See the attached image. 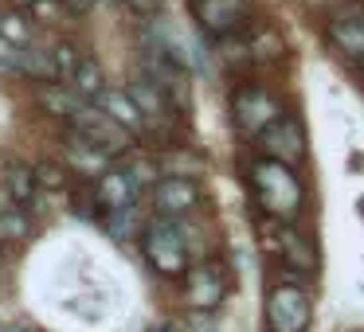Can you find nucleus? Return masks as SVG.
<instances>
[{
  "label": "nucleus",
  "instance_id": "f257e3e1",
  "mask_svg": "<svg viewBox=\"0 0 364 332\" xmlns=\"http://www.w3.org/2000/svg\"><path fill=\"white\" fill-rule=\"evenodd\" d=\"M247 184H251L255 207L262 215H274V219H286V223L301 219V211H306V184H301L298 168L259 157L247 168Z\"/></svg>",
  "mask_w": 364,
  "mask_h": 332
},
{
  "label": "nucleus",
  "instance_id": "f03ea898",
  "mask_svg": "<svg viewBox=\"0 0 364 332\" xmlns=\"http://www.w3.org/2000/svg\"><path fill=\"white\" fill-rule=\"evenodd\" d=\"M141 258L153 274L161 277H184V270L192 266L188 243H184L181 219H168V215H153L141 227Z\"/></svg>",
  "mask_w": 364,
  "mask_h": 332
},
{
  "label": "nucleus",
  "instance_id": "7ed1b4c3",
  "mask_svg": "<svg viewBox=\"0 0 364 332\" xmlns=\"http://www.w3.org/2000/svg\"><path fill=\"white\" fill-rule=\"evenodd\" d=\"M259 227V243L267 254H274L286 270H301V274H317L321 266V254H317L314 238L306 231H298V223H286V219H274V215H262L255 219Z\"/></svg>",
  "mask_w": 364,
  "mask_h": 332
},
{
  "label": "nucleus",
  "instance_id": "20e7f679",
  "mask_svg": "<svg viewBox=\"0 0 364 332\" xmlns=\"http://www.w3.org/2000/svg\"><path fill=\"white\" fill-rule=\"evenodd\" d=\"M262 321H267V332H309V324H314V293L298 277H282L262 297Z\"/></svg>",
  "mask_w": 364,
  "mask_h": 332
},
{
  "label": "nucleus",
  "instance_id": "39448f33",
  "mask_svg": "<svg viewBox=\"0 0 364 332\" xmlns=\"http://www.w3.org/2000/svg\"><path fill=\"white\" fill-rule=\"evenodd\" d=\"M228 114H231V126H235L239 137L259 141L286 110H282V102H278L274 90L259 87V82H243V87H235V94H231Z\"/></svg>",
  "mask_w": 364,
  "mask_h": 332
},
{
  "label": "nucleus",
  "instance_id": "423d86ee",
  "mask_svg": "<svg viewBox=\"0 0 364 332\" xmlns=\"http://www.w3.org/2000/svg\"><path fill=\"white\" fill-rule=\"evenodd\" d=\"M228 289H231V277L223 270V262L215 258H196L181 277V301L192 313H215L228 301Z\"/></svg>",
  "mask_w": 364,
  "mask_h": 332
},
{
  "label": "nucleus",
  "instance_id": "0eeeda50",
  "mask_svg": "<svg viewBox=\"0 0 364 332\" xmlns=\"http://www.w3.org/2000/svg\"><path fill=\"white\" fill-rule=\"evenodd\" d=\"M153 215H168V219H188L200 215L204 207V184L192 172H161V180L149 188Z\"/></svg>",
  "mask_w": 364,
  "mask_h": 332
},
{
  "label": "nucleus",
  "instance_id": "6e6552de",
  "mask_svg": "<svg viewBox=\"0 0 364 332\" xmlns=\"http://www.w3.org/2000/svg\"><path fill=\"white\" fill-rule=\"evenodd\" d=\"M192 20L208 40H228L243 32L247 20L255 16V0H188Z\"/></svg>",
  "mask_w": 364,
  "mask_h": 332
},
{
  "label": "nucleus",
  "instance_id": "1a4fd4ad",
  "mask_svg": "<svg viewBox=\"0 0 364 332\" xmlns=\"http://www.w3.org/2000/svg\"><path fill=\"white\" fill-rule=\"evenodd\" d=\"M67 129H75V133H82L87 141H95L98 149H106L114 160L126 157V153L134 149V137H129L126 129H122V126H118V121H114L106 110H98L95 102L82 106V110L75 114L71 121H67Z\"/></svg>",
  "mask_w": 364,
  "mask_h": 332
},
{
  "label": "nucleus",
  "instance_id": "9d476101",
  "mask_svg": "<svg viewBox=\"0 0 364 332\" xmlns=\"http://www.w3.org/2000/svg\"><path fill=\"white\" fill-rule=\"evenodd\" d=\"M129 94H134L137 110L145 114V126H149V137H161L168 133V129L176 126V118H181V106L173 102V98L165 94V90L157 87V82L149 79V74H137L134 82H129Z\"/></svg>",
  "mask_w": 364,
  "mask_h": 332
},
{
  "label": "nucleus",
  "instance_id": "9b49d317",
  "mask_svg": "<svg viewBox=\"0 0 364 332\" xmlns=\"http://www.w3.org/2000/svg\"><path fill=\"white\" fill-rule=\"evenodd\" d=\"M90 192H95L102 215L118 211V207H134V204H141V196H145V188L137 184V176L129 172L126 160H114L98 180H90Z\"/></svg>",
  "mask_w": 364,
  "mask_h": 332
},
{
  "label": "nucleus",
  "instance_id": "f8f14e48",
  "mask_svg": "<svg viewBox=\"0 0 364 332\" xmlns=\"http://www.w3.org/2000/svg\"><path fill=\"white\" fill-rule=\"evenodd\" d=\"M255 145H259L262 157L282 160V165H290V168H298L301 160H306V129H301V121L290 118V114H282Z\"/></svg>",
  "mask_w": 364,
  "mask_h": 332
},
{
  "label": "nucleus",
  "instance_id": "ddd939ff",
  "mask_svg": "<svg viewBox=\"0 0 364 332\" xmlns=\"http://www.w3.org/2000/svg\"><path fill=\"white\" fill-rule=\"evenodd\" d=\"M63 165L71 176H87V180H98V176L106 172V168L114 165V157L106 149H98L95 141H87L82 133H75V129H67L63 137Z\"/></svg>",
  "mask_w": 364,
  "mask_h": 332
},
{
  "label": "nucleus",
  "instance_id": "4468645a",
  "mask_svg": "<svg viewBox=\"0 0 364 332\" xmlns=\"http://www.w3.org/2000/svg\"><path fill=\"white\" fill-rule=\"evenodd\" d=\"M95 106H98V110H106V114H110V118L118 121V126L126 129L129 137H134V141H137V137H149V126H145V114L137 110L134 94H129L126 87H106L102 94L95 98Z\"/></svg>",
  "mask_w": 364,
  "mask_h": 332
},
{
  "label": "nucleus",
  "instance_id": "2eb2a0df",
  "mask_svg": "<svg viewBox=\"0 0 364 332\" xmlns=\"http://www.w3.org/2000/svg\"><path fill=\"white\" fill-rule=\"evenodd\" d=\"M329 40L337 43V51H345L356 63V71L364 74V12H345V16L329 20Z\"/></svg>",
  "mask_w": 364,
  "mask_h": 332
},
{
  "label": "nucleus",
  "instance_id": "dca6fc26",
  "mask_svg": "<svg viewBox=\"0 0 364 332\" xmlns=\"http://www.w3.org/2000/svg\"><path fill=\"white\" fill-rule=\"evenodd\" d=\"M36 102L43 106V114H51V118H59L67 126V121L75 118V114L87 106V98L79 94V90L71 87V82H40V90H36Z\"/></svg>",
  "mask_w": 364,
  "mask_h": 332
},
{
  "label": "nucleus",
  "instance_id": "f3484780",
  "mask_svg": "<svg viewBox=\"0 0 364 332\" xmlns=\"http://www.w3.org/2000/svg\"><path fill=\"white\" fill-rule=\"evenodd\" d=\"M32 238V211L20 207L9 192L0 188V246H20Z\"/></svg>",
  "mask_w": 364,
  "mask_h": 332
},
{
  "label": "nucleus",
  "instance_id": "a211bd4d",
  "mask_svg": "<svg viewBox=\"0 0 364 332\" xmlns=\"http://www.w3.org/2000/svg\"><path fill=\"white\" fill-rule=\"evenodd\" d=\"M9 63L12 71H20L24 79L32 82H59L55 74V63H51V51L48 48H36V43H28V48H9Z\"/></svg>",
  "mask_w": 364,
  "mask_h": 332
},
{
  "label": "nucleus",
  "instance_id": "6ab92c4d",
  "mask_svg": "<svg viewBox=\"0 0 364 332\" xmlns=\"http://www.w3.org/2000/svg\"><path fill=\"white\" fill-rule=\"evenodd\" d=\"M0 188L9 192V196L16 199L20 207H32L36 192H40V184H36V165L9 160V165H4V180H0Z\"/></svg>",
  "mask_w": 364,
  "mask_h": 332
},
{
  "label": "nucleus",
  "instance_id": "aec40b11",
  "mask_svg": "<svg viewBox=\"0 0 364 332\" xmlns=\"http://www.w3.org/2000/svg\"><path fill=\"white\" fill-rule=\"evenodd\" d=\"M247 48H251V63H282L286 59V40L274 24H259L247 32Z\"/></svg>",
  "mask_w": 364,
  "mask_h": 332
},
{
  "label": "nucleus",
  "instance_id": "412c9836",
  "mask_svg": "<svg viewBox=\"0 0 364 332\" xmlns=\"http://www.w3.org/2000/svg\"><path fill=\"white\" fill-rule=\"evenodd\" d=\"M71 87L79 90L87 102H95L98 94H102L110 82H106V71H102V63H98L95 55H82V63H79V71H75V79H71Z\"/></svg>",
  "mask_w": 364,
  "mask_h": 332
},
{
  "label": "nucleus",
  "instance_id": "4be33fe9",
  "mask_svg": "<svg viewBox=\"0 0 364 332\" xmlns=\"http://www.w3.org/2000/svg\"><path fill=\"white\" fill-rule=\"evenodd\" d=\"M137 207H141V204H134V207H118V211H106V215H102V227H106V235H110L114 243H126V238L141 235L145 223L137 219Z\"/></svg>",
  "mask_w": 364,
  "mask_h": 332
},
{
  "label": "nucleus",
  "instance_id": "5701e85b",
  "mask_svg": "<svg viewBox=\"0 0 364 332\" xmlns=\"http://www.w3.org/2000/svg\"><path fill=\"white\" fill-rule=\"evenodd\" d=\"M32 35H36V20L28 12L12 9L9 16H0V40L9 43V48H28Z\"/></svg>",
  "mask_w": 364,
  "mask_h": 332
},
{
  "label": "nucleus",
  "instance_id": "b1692460",
  "mask_svg": "<svg viewBox=\"0 0 364 332\" xmlns=\"http://www.w3.org/2000/svg\"><path fill=\"white\" fill-rule=\"evenodd\" d=\"M48 51H51V63H55L59 82H71V79H75V71H79V63H82L79 43H71V40H55Z\"/></svg>",
  "mask_w": 364,
  "mask_h": 332
},
{
  "label": "nucleus",
  "instance_id": "393cba45",
  "mask_svg": "<svg viewBox=\"0 0 364 332\" xmlns=\"http://www.w3.org/2000/svg\"><path fill=\"white\" fill-rule=\"evenodd\" d=\"M67 165H59V160H40L36 165V184H40V192H48V196H59V192H67Z\"/></svg>",
  "mask_w": 364,
  "mask_h": 332
},
{
  "label": "nucleus",
  "instance_id": "a878e982",
  "mask_svg": "<svg viewBox=\"0 0 364 332\" xmlns=\"http://www.w3.org/2000/svg\"><path fill=\"white\" fill-rule=\"evenodd\" d=\"M28 16H32L36 24H59V20L67 16V4L63 0H36L32 9H28Z\"/></svg>",
  "mask_w": 364,
  "mask_h": 332
},
{
  "label": "nucleus",
  "instance_id": "bb28decb",
  "mask_svg": "<svg viewBox=\"0 0 364 332\" xmlns=\"http://www.w3.org/2000/svg\"><path fill=\"white\" fill-rule=\"evenodd\" d=\"M122 4H126L137 20H157L161 9H165V0H122Z\"/></svg>",
  "mask_w": 364,
  "mask_h": 332
},
{
  "label": "nucleus",
  "instance_id": "cd10ccee",
  "mask_svg": "<svg viewBox=\"0 0 364 332\" xmlns=\"http://www.w3.org/2000/svg\"><path fill=\"white\" fill-rule=\"evenodd\" d=\"M184 332H220V324H215V313H192L184 316Z\"/></svg>",
  "mask_w": 364,
  "mask_h": 332
},
{
  "label": "nucleus",
  "instance_id": "c85d7f7f",
  "mask_svg": "<svg viewBox=\"0 0 364 332\" xmlns=\"http://www.w3.org/2000/svg\"><path fill=\"white\" fill-rule=\"evenodd\" d=\"M0 332H40L36 324H9V328H0Z\"/></svg>",
  "mask_w": 364,
  "mask_h": 332
},
{
  "label": "nucleus",
  "instance_id": "c756f323",
  "mask_svg": "<svg viewBox=\"0 0 364 332\" xmlns=\"http://www.w3.org/2000/svg\"><path fill=\"white\" fill-rule=\"evenodd\" d=\"M9 4H12V9H20V12H28V9L36 4V0H9Z\"/></svg>",
  "mask_w": 364,
  "mask_h": 332
}]
</instances>
